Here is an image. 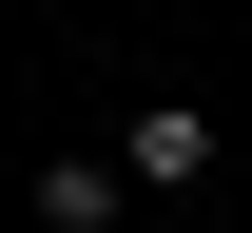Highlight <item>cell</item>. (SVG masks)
Here are the masks:
<instances>
[{"label": "cell", "mask_w": 252, "mask_h": 233, "mask_svg": "<svg viewBox=\"0 0 252 233\" xmlns=\"http://www.w3.org/2000/svg\"><path fill=\"white\" fill-rule=\"evenodd\" d=\"M20 214H39V233H117V214H136V156H39Z\"/></svg>", "instance_id": "cell-1"}, {"label": "cell", "mask_w": 252, "mask_h": 233, "mask_svg": "<svg viewBox=\"0 0 252 233\" xmlns=\"http://www.w3.org/2000/svg\"><path fill=\"white\" fill-rule=\"evenodd\" d=\"M214 175V98H136V195H194Z\"/></svg>", "instance_id": "cell-2"}]
</instances>
